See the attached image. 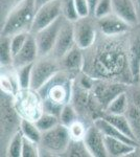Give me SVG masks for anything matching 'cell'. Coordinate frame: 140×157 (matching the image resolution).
I'll use <instances>...</instances> for the list:
<instances>
[{
	"label": "cell",
	"mask_w": 140,
	"mask_h": 157,
	"mask_svg": "<svg viewBox=\"0 0 140 157\" xmlns=\"http://www.w3.org/2000/svg\"><path fill=\"white\" fill-rule=\"evenodd\" d=\"M101 116H104L109 123H111L114 127H116L123 133L128 135L129 137L136 140L135 135L133 133V130H132L131 125H130L129 120L126 116V114H107V113H104Z\"/></svg>",
	"instance_id": "7402d4cb"
},
{
	"label": "cell",
	"mask_w": 140,
	"mask_h": 157,
	"mask_svg": "<svg viewBox=\"0 0 140 157\" xmlns=\"http://www.w3.org/2000/svg\"><path fill=\"white\" fill-rule=\"evenodd\" d=\"M62 156H70V157H92L86 147L84 139L78 140V139H71L66 151Z\"/></svg>",
	"instance_id": "484cf974"
},
{
	"label": "cell",
	"mask_w": 140,
	"mask_h": 157,
	"mask_svg": "<svg viewBox=\"0 0 140 157\" xmlns=\"http://www.w3.org/2000/svg\"><path fill=\"white\" fill-rule=\"evenodd\" d=\"M38 57H39V49H38L35 35L29 34L23 47L20 49V52L17 55L14 56L13 67L18 68L24 66V65L35 63L37 61Z\"/></svg>",
	"instance_id": "2e32d148"
},
{
	"label": "cell",
	"mask_w": 140,
	"mask_h": 157,
	"mask_svg": "<svg viewBox=\"0 0 140 157\" xmlns=\"http://www.w3.org/2000/svg\"><path fill=\"white\" fill-rule=\"evenodd\" d=\"M97 25L101 34L109 37L123 36V35H126L131 29V25L123 21L120 17H118L114 13L108 16L98 18Z\"/></svg>",
	"instance_id": "5bb4252c"
},
{
	"label": "cell",
	"mask_w": 140,
	"mask_h": 157,
	"mask_svg": "<svg viewBox=\"0 0 140 157\" xmlns=\"http://www.w3.org/2000/svg\"><path fill=\"white\" fill-rule=\"evenodd\" d=\"M13 60H14V55L12 52L11 37L1 36V40H0V64L2 67H13Z\"/></svg>",
	"instance_id": "cb8c5ba5"
},
{
	"label": "cell",
	"mask_w": 140,
	"mask_h": 157,
	"mask_svg": "<svg viewBox=\"0 0 140 157\" xmlns=\"http://www.w3.org/2000/svg\"><path fill=\"white\" fill-rule=\"evenodd\" d=\"M21 120L14 106V98L1 92V139L6 145L20 129Z\"/></svg>",
	"instance_id": "8992f818"
},
{
	"label": "cell",
	"mask_w": 140,
	"mask_h": 157,
	"mask_svg": "<svg viewBox=\"0 0 140 157\" xmlns=\"http://www.w3.org/2000/svg\"><path fill=\"white\" fill-rule=\"evenodd\" d=\"M62 16L61 0H51V1L43 4L42 6H40L37 10L30 33L36 34L37 32L53 23L55 20H58Z\"/></svg>",
	"instance_id": "30bf717a"
},
{
	"label": "cell",
	"mask_w": 140,
	"mask_h": 157,
	"mask_svg": "<svg viewBox=\"0 0 140 157\" xmlns=\"http://www.w3.org/2000/svg\"><path fill=\"white\" fill-rule=\"evenodd\" d=\"M129 64L134 82H139L140 70V36L135 37L129 46Z\"/></svg>",
	"instance_id": "ffe728a7"
},
{
	"label": "cell",
	"mask_w": 140,
	"mask_h": 157,
	"mask_svg": "<svg viewBox=\"0 0 140 157\" xmlns=\"http://www.w3.org/2000/svg\"><path fill=\"white\" fill-rule=\"evenodd\" d=\"M61 68L70 77H76L84 70L85 66V54L78 45L73 46L64 57L60 59Z\"/></svg>",
	"instance_id": "4fadbf2b"
},
{
	"label": "cell",
	"mask_w": 140,
	"mask_h": 157,
	"mask_svg": "<svg viewBox=\"0 0 140 157\" xmlns=\"http://www.w3.org/2000/svg\"><path fill=\"white\" fill-rule=\"evenodd\" d=\"M113 13V6H112V0H99L97 4L95 6L93 12V16L96 19L101 17L108 16Z\"/></svg>",
	"instance_id": "836d02e7"
},
{
	"label": "cell",
	"mask_w": 140,
	"mask_h": 157,
	"mask_svg": "<svg viewBox=\"0 0 140 157\" xmlns=\"http://www.w3.org/2000/svg\"><path fill=\"white\" fill-rule=\"evenodd\" d=\"M113 13L131 26L138 23L139 16L136 4L132 0H112Z\"/></svg>",
	"instance_id": "e0dca14e"
},
{
	"label": "cell",
	"mask_w": 140,
	"mask_h": 157,
	"mask_svg": "<svg viewBox=\"0 0 140 157\" xmlns=\"http://www.w3.org/2000/svg\"><path fill=\"white\" fill-rule=\"evenodd\" d=\"M71 140L69 129L63 124H59L50 130L42 133L40 150L52 155H63Z\"/></svg>",
	"instance_id": "5b68a950"
},
{
	"label": "cell",
	"mask_w": 140,
	"mask_h": 157,
	"mask_svg": "<svg viewBox=\"0 0 140 157\" xmlns=\"http://www.w3.org/2000/svg\"><path fill=\"white\" fill-rule=\"evenodd\" d=\"M78 112L76 111L74 106L71 103H69L66 106H64V108L62 109L60 115H59V118H60L61 124L69 127L71 124H73L74 121H78Z\"/></svg>",
	"instance_id": "4dcf8cb0"
},
{
	"label": "cell",
	"mask_w": 140,
	"mask_h": 157,
	"mask_svg": "<svg viewBox=\"0 0 140 157\" xmlns=\"http://www.w3.org/2000/svg\"><path fill=\"white\" fill-rule=\"evenodd\" d=\"M20 130L23 133L24 137L40 144L42 138V132L39 130V128L37 127L34 121L23 120L22 118L21 123H20Z\"/></svg>",
	"instance_id": "4316f807"
},
{
	"label": "cell",
	"mask_w": 140,
	"mask_h": 157,
	"mask_svg": "<svg viewBox=\"0 0 140 157\" xmlns=\"http://www.w3.org/2000/svg\"><path fill=\"white\" fill-rule=\"evenodd\" d=\"M130 105V100L128 93L123 92L114 98L112 102L109 104V106L106 108L105 112L107 114H126L128 107Z\"/></svg>",
	"instance_id": "603a6c76"
},
{
	"label": "cell",
	"mask_w": 140,
	"mask_h": 157,
	"mask_svg": "<svg viewBox=\"0 0 140 157\" xmlns=\"http://www.w3.org/2000/svg\"><path fill=\"white\" fill-rule=\"evenodd\" d=\"M80 18H86L91 15V9L88 0H74Z\"/></svg>",
	"instance_id": "8d00e7d4"
},
{
	"label": "cell",
	"mask_w": 140,
	"mask_h": 157,
	"mask_svg": "<svg viewBox=\"0 0 140 157\" xmlns=\"http://www.w3.org/2000/svg\"><path fill=\"white\" fill-rule=\"evenodd\" d=\"M123 36H106L95 46L90 47L91 54L85 56L84 71L95 80H109L129 84L134 82L129 64V46Z\"/></svg>",
	"instance_id": "6da1fadb"
},
{
	"label": "cell",
	"mask_w": 140,
	"mask_h": 157,
	"mask_svg": "<svg viewBox=\"0 0 140 157\" xmlns=\"http://www.w3.org/2000/svg\"><path fill=\"white\" fill-rule=\"evenodd\" d=\"M89 1V4H90V9H91V14L93 15V12H94V9H95V6L97 4V2L99 0H88Z\"/></svg>",
	"instance_id": "f35d334b"
},
{
	"label": "cell",
	"mask_w": 140,
	"mask_h": 157,
	"mask_svg": "<svg viewBox=\"0 0 140 157\" xmlns=\"http://www.w3.org/2000/svg\"><path fill=\"white\" fill-rule=\"evenodd\" d=\"M59 71H61V65L60 63H58V61L42 57V59L36 61L34 63L30 88L39 90Z\"/></svg>",
	"instance_id": "ba28073f"
},
{
	"label": "cell",
	"mask_w": 140,
	"mask_h": 157,
	"mask_svg": "<svg viewBox=\"0 0 140 157\" xmlns=\"http://www.w3.org/2000/svg\"><path fill=\"white\" fill-rule=\"evenodd\" d=\"M14 106L23 120L36 121L44 112L42 98L39 92L32 88L20 89L16 97H14Z\"/></svg>",
	"instance_id": "277c9868"
},
{
	"label": "cell",
	"mask_w": 140,
	"mask_h": 157,
	"mask_svg": "<svg viewBox=\"0 0 140 157\" xmlns=\"http://www.w3.org/2000/svg\"><path fill=\"white\" fill-rule=\"evenodd\" d=\"M131 103L140 109V88H136L131 92Z\"/></svg>",
	"instance_id": "74e56055"
},
{
	"label": "cell",
	"mask_w": 140,
	"mask_h": 157,
	"mask_svg": "<svg viewBox=\"0 0 140 157\" xmlns=\"http://www.w3.org/2000/svg\"><path fill=\"white\" fill-rule=\"evenodd\" d=\"M63 21H64V17L62 16L47 27L34 34L37 41L38 49H39L40 58L47 57L48 55L52 54Z\"/></svg>",
	"instance_id": "9c48e42d"
},
{
	"label": "cell",
	"mask_w": 140,
	"mask_h": 157,
	"mask_svg": "<svg viewBox=\"0 0 140 157\" xmlns=\"http://www.w3.org/2000/svg\"><path fill=\"white\" fill-rule=\"evenodd\" d=\"M84 143L88 148L92 157H107L105 134L101 132L95 125L90 126L87 129V132L84 137Z\"/></svg>",
	"instance_id": "9a60e30c"
},
{
	"label": "cell",
	"mask_w": 140,
	"mask_h": 157,
	"mask_svg": "<svg viewBox=\"0 0 140 157\" xmlns=\"http://www.w3.org/2000/svg\"><path fill=\"white\" fill-rule=\"evenodd\" d=\"M0 86H1V92L6 93L13 98L16 97V94L21 89L16 69H15V71L6 70V71L1 72Z\"/></svg>",
	"instance_id": "44dd1931"
},
{
	"label": "cell",
	"mask_w": 140,
	"mask_h": 157,
	"mask_svg": "<svg viewBox=\"0 0 140 157\" xmlns=\"http://www.w3.org/2000/svg\"><path fill=\"white\" fill-rule=\"evenodd\" d=\"M51 1V0H36V6H37V10L39 9L40 6H42L43 4L47 3V2Z\"/></svg>",
	"instance_id": "ab89813d"
},
{
	"label": "cell",
	"mask_w": 140,
	"mask_h": 157,
	"mask_svg": "<svg viewBox=\"0 0 140 157\" xmlns=\"http://www.w3.org/2000/svg\"><path fill=\"white\" fill-rule=\"evenodd\" d=\"M75 45L76 43L74 37V24H73V22L68 21L64 18L52 54L55 59L60 60Z\"/></svg>",
	"instance_id": "7c38bea8"
},
{
	"label": "cell",
	"mask_w": 140,
	"mask_h": 157,
	"mask_svg": "<svg viewBox=\"0 0 140 157\" xmlns=\"http://www.w3.org/2000/svg\"><path fill=\"white\" fill-rule=\"evenodd\" d=\"M128 91V84L109 80H95L92 92L105 112L106 108L120 93Z\"/></svg>",
	"instance_id": "52a82bcc"
},
{
	"label": "cell",
	"mask_w": 140,
	"mask_h": 157,
	"mask_svg": "<svg viewBox=\"0 0 140 157\" xmlns=\"http://www.w3.org/2000/svg\"><path fill=\"white\" fill-rule=\"evenodd\" d=\"M74 24V37L75 43L80 48L87 50L92 47L96 42V29L93 22L86 18H80Z\"/></svg>",
	"instance_id": "8fae6325"
},
{
	"label": "cell",
	"mask_w": 140,
	"mask_h": 157,
	"mask_svg": "<svg viewBox=\"0 0 140 157\" xmlns=\"http://www.w3.org/2000/svg\"><path fill=\"white\" fill-rule=\"evenodd\" d=\"M73 80L64 71H59L39 90L44 112L59 116L67 104L71 103L73 94Z\"/></svg>",
	"instance_id": "7a4b0ae2"
},
{
	"label": "cell",
	"mask_w": 140,
	"mask_h": 157,
	"mask_svg": "<svg viewBox=\"0 0 140 157\" xmlns=\"http://www.w3.org/2000/svg\"><path fill=\"white\" fill-rule=\"evenodd\" d=\"M126 116L129 120L135 138L140 144V109L136 107L133 103H131V101H130V105L126 112Z\"/></svg>",
	"instance_id": "d4e9b609"
},
{
	"label": "cell",
	"mask_w": 140,
	"mask_h": 157,
	"mask_svg": "<svg viewBox=\"0 0 140 157\" xmlns=\"http://www.w3.org/2000/svg\"><path fill=\"white\" fill-rule=\"evenodd\" d=\"M105 144L108 156L110 157H124L130 156L138 146L128 144L120 139L113 138L105 135Z\"/></svg>",
	"instance_id": "ac0fdd59"
},
{
	"label": "cell",
	"mask_w": 140,
	"mask_h": 157,
	"mask_svg": "<svg viewBox=\"0 0 140 157\" xmlns=\"http://www.w3.org/2000/svg\"><path fill=\"white\" fill-rule=\"evenodd\" d=\"M63 17L70 22H75L80 19L74 0H61Z\"/></svg>",
	"instance_id": "1f68e13d"
},
{
	"label": "cell",
	"mask_w": 140,
	"mask_h": 157,
	"mask_svg": "<svg viewBox=\"0 0 140 157\" xmlns=\"http://www.w3.org/2000/svg\"><path fill=\"white\" fill-rule=\"evenodd\" d=\"M32 66L34 63L27 64L24 66L15 68L19 80V84L21 89H27L30 88V83H32Z\"/></svg>",
	"instance_id": "f546056e"
},
{
	"label": "cell",
	"mask_w": 140,
	"mask_h": 157,
	"mask_svg": "<svg viewBox=\"0 0 140 157\" xmlns=\"http://www.w3.org/2000/svg\"><path fill=\"white\" fill-rule=\"evenodd\" d=\"M37 6L36 0H19L7 15L1 29V36H14L21 32H30Z\"/></svg>",
	"instance_id": "3957f363"
},
{
	"label": "cell",
	"mask_w": 140,
	"mask_h": 157,
	"mask_svg": "<svg viewBox=\"0 0 140 157\" xmlns=\"http://www.w3.org/2000/svg\"><path fill=\"white\" fill-rule=\"evenodd\" d=\"M35 123L37 125V127L39 128V130L42 133H44L59 125L60 124V118H59V116L51 114V113L43 112Z\"/></svg>",
	"instance_id": "f1b7e54d"
},
{
	"label": "cell",
	"mask_w": 140,
	"mask_h": 157,
	"mask_svg": "<svg viewBox=\"0 0 140 157\" xmlns=\"http://www.w3.org/2000/svg\"><path fill=\"white\" fill-rule=\"evenodd\" d=\"M139 83H140V70H139Z\"/></svg>",
	"instance_id": "b9f144b4"
},
{
	"label": "cell",
	"mask_w": 140,
	"mask_h": 157,
	"mask_svg": "<svg viewBox=\"0 0 140 157\" xmlns=\"http://www.w3.org/2000/svg\"><path fill=\"white\" fill-rule=\"evenodd\" d=\"M69 129V133L71 136V139H78V140H82L84 139L86 135V132H87V129L85 127V125L80 121H76L73 124L68 127Z\"/></svg>",
	"instance_id": "d590c367"
},
{
	"label": "cell",
	"mask_w": 140,
	"mask_h": 157,
	"mask_svg": "<svg viewBox=\"0 0 140 157\" xmlns=\"http://www.w3.org/2000/svg\"><path fill=\"white\" fill-rule=\"evenodd\" d=\"M24 135L21 130H18L12 136L6 145V154L11 157H22V146H23Z\"/></svg>",
	"instance_id": "83f0119b"
},
{
	"label": "cell",
	"mask_w": 140,
	"mask_h": 157,
	"mask_svg": "<svg viewBox=\"0 0 140 157\" xmlns=\"http://www.w3.org/2000/svg\"><path fill=\"white\" fill-rule=\"evenodd\" d=\"M40 155L41 154L39 144L24 137L22 146V157H39Z\"/></svg>",
	"instance_id": "d6a6232c"
},
{
	"label": "cell",
	"mask_w": 140,
	"mask_h": 157,
	"mask_svg": "<svg viewBox=\"0 0 140 157\" xmlns=\"http://www.w3.org/2000/svg\"><path fill=\"white\" fill-rule=\"evenodd\" d=\"M30 32H21L15 34L14 36L11 37V46H12V52L13 55H17L20 52V49L23 47V45L26 42Z\"/></svg>",
	"instance_id": "e575fe53"
},
{
	"label": "cell",
	"mask_w": 140,
	"mask_h": 157,
	"mask_svg": "<svg viewBox=\"0 0 140 157\" xmlns=\"http://www.w3.org/2000/svg\"><path fill=\"white\" fill-rule=\"evenodd\" d=\"M93 124L101 131V132L105 134L106 136H110V137H113V138L120 139V140H123V141H126V143L131 144V145H134V146L139 145L138 141L135 140V139H132L131 137H129L128 135H126L124 133L121 132L120 130H118L116 127H114V126L112 125L111 123H109L104 116H98V117L94 118Z\"/></svg>",
	"instance_id": "d6986e66"
},
{
	"label": "cell",
	"mask_w": 140,
	"mask_h": 157,
	"mask_svg": "<svg viewBox=\"0 0 140 157\" xmlns=\"http://www.w3.org/2000/svg\"><path fill=\"white\" fill-rule=\"evenodd\" d=\"M136 7H137V12H138V16L140 19V0H136Z\"/></svg>",
	"instance_id": "60d3db41"
}]
</instances>
